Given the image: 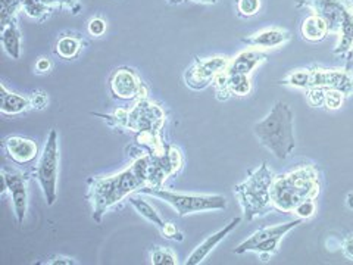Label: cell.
Returning a JSON list of instances; mask_svg holds the SVG:
<instances>
[{
  "label": "cell",
  "mask_w": 353,
  "mask_h": 265,
  "mask_svg": "<svg viewBox=\"0 0 353 265\" xmlns=\"http://www.w3.org/2000/svg\"><path fill=\"white\" fill-rule=\"evenodd\" d=\"M300 34H302L304 40L309 43H318L328 36V27L326 21L321 16L310 14L304 19L302 25H300Z\"/></svg>",
  "instance_id": "obj_21"
},
{
  "label": "cell",
  "mask_w": 353,
  "mask_h": 265,
  "mask_svg": "<svg viewBox=\"0 0 353 265\" xmlns=\"http://www.w3.org/2000/svg\"><path fill=\"white\" fill-rule=\"evenodd\" d=\"M137 193L150 195L168 203L179 217L196 212L223 211L227 208V199L223 195H187V193L172 192L165 187H143Z\"/></svg>",
  "instance_id": "obj_7"
},
{
  "label": "cell",
  "mask_w": 353,
  "mask_h": 265,
  "mask_svg": "<svg viewBox=\"0 0 353 265\" xmlns=\"http://www.w3.org/2000/svg\"><path fill=\"white\" fill-rule=\"evenodd\" d=\"M326 91L327 89L314 87L306 90V102L312 108H324L326 105Z\"/></svg>",
  "instance_id": "obj_30"
},
{
  "label": "cell",
  "mask_w": 353,
  "mask_h": 265,
  "mask_svg": "<svg viewBox=\"0 0 353 265\" xmlns=\"http://www.w3.org/2000/svg\"><path fill=\"white\" fill-rule=\"evenodd\" d=\"M283 86H290L296 89H333L339 90L346 97L353 96V73L349 68H321L310 67L295 69L288 73L282 81Z\"/></svg>",
  "instance_id": "obj_6"
},
{
  "label": "cell",
  "mask_w": 353,
  "mask_h": 265,
  "mask_svg": "<svg viewBox=\"0 0 353 265\" xmlns=\"http://www.w3.org/2000/svg\"><path fill=\"white\" fill-rule=\"evenodd\" d=\"M315 211H317L315 202L314 200H305V202H302V203H300V205H297L295 208L293 214H295L297 218L308 220V218H310V217L314 216Z\"/></svg>",
  "instance_id": "obj_31"
},
{
  "label": "cell",
  "mask_w": 353,
  "mask_h": 265,
  "mask_svg": "<svg viewBox=\"0 0 353 265\" xmlns=\"http://www.w3.org/2000/svg\"><path fill=\"white\" fill-rule=\"evenodd\" d=\"M162 236L165 239H171V240H179V242H183L184 236L183 233L175 227L174 222H167V226H165V229L161 231Z\"/></svg>",
  "instance_id": "obj_33"
},
{
  "label": "cell",
  "mask_w": 353,
  "mask_h": 265,
  "mask_svg": "<svg viewBox=\"0 0 353 265\" xmlns=\"http://www.w3.org/2000/svg\"><path fill=\"white\" fill-rule=\"evenodd\" d=\"M152 264L153 265H176L179 264V258L172 249L163 248V246H157L152 251Z\"/></svg>",
  "instance_id": "obj_26"
},
{
  "label": "cell",
  "mask_w": 353,
  "mask_h": 265,
  "mask_svg": "<svg viewBox=\"0 0 353 265\" xmlns=\"http://www.w3.org/2000/svg\"><path fill=\"white\" fill-rule=\"evenodd\" d=\"M266 59L268 54L264 52V50L249 47L246 50H242L237 56L231 58V62L225 69V73L251 76L259 65H262L265 62Z\"/></svg>",
  "instance_id": "obj_19"
},
{
  "label": "cell",
  "mask_w": 353,
  "mask_h": 265,
  "mask_svg": "<svg viewBox=\"0 0 353 265\" xmlns=\"http://www.w3.org/2000/svg\"><path fill=\"white\" fill-rule=\"evenodd\" d=\"M3 148L6 155L18 165L31 164L38 157V145L27 137L9 136L3 140Z\"/></svg>",
  "instance_id": "obj_17"
},
{
  "label": "cell",
  "mask_w": 353,
  "mask_h": 265,
  "mask_svg": "<svg viewBox=\"0 0 353 265\" xmlns=\"http://www.w3.org/2000/svg\"><path fill=\"white\" fill-rule=\"evenodd\" d=\"M34 109L33 95L23 96L9 91L5 84H0V112L3 115H19Z\"/></svg>",
  "instance_id": "obj_20"
},
{
  "label": "cell",
  "mask_w": 353,
  "mask_h": 265,
  "mask_svg": "<svg viewBox=\"0 0 353 265\" xmlns=\"http://www.w3.org/2000/svg\"><path fill=\"white\" fill-rule=\"evenodd\" d=\"M170 3H183V2H185V0H168Z\"/></svg>",
  "instance_id": "obj_40"
},
{
  "label": "cell",
  "mask_w": 353,
  "mask_h": 265,
  "mask_svg": "<svg viewBox=\"0 0 353 265\" xmlns=\"http://www.w3.org/2000/svg\"><path fill=\"white\" fill-rule=\"evenodd\" d=\"M346 205H348L349 209L353 211V190L348 193V196H346Z\"/></svg>",
  "instance_id": "obj_38"
},
{
  "label": "cell",
  "mask_w": 353,
  "mask_h": 265,
  "mask_svg": "<svg viewBox=\"0 0 353 265\" xmlns=\"http://www.w3.org/2000/svg\"><path fill=\"white\" fill-rule=\"evenodd\" d=\"M82 47H84V40H82L81 36L65 34L58 38L55 45V54L62 59L72 60L80 56Z\"/></svg>",
  "instance_id": "obj_22"
},
{
  "label": "cell",
  "mask_w": 353,
  "mask_h": 265,
  "mask_svg": "<svg viewBox=\"0 0 353 265\" xmlns=\"http://www.w3.org/2000/svg\"><path fill=\"white\" fill-rule=\"evenodd\" d=\"M348 97L341 93L339 90H333V89H327L326 91V105L324 108L330 109V111H336L343 106L345 100Z\"/></svg>",
  "instance_id": "obj_29"
},
{
  "label": "cell",
  "mask_w": 353,
  "mask_h": 265,
  "mask_svg": "<svg viewBox=\"0 0 353 265\" xmlns=\"http://www.w3.org/2000/svg\"><path fill=\"white\" fill-rule=\"evenodd\" d=\"M321 193V172L314 164H304L286 174L275 176L271 186L274 211L293 214L305 200H315Z\"/></svg>",
  "instance_id": "obj_3"
},
{
  "label": "cell",
  "mask_w": 353,
  "mask_h": 265,
  "mask_svg": "<svg viewBox=\"0 0 353 265\" xmlns=\"http://www.w3.org/2000/svg\"><path fill=\"white\" fill-rule=\"evenodd\" d=\"M275 178L273 170L262 162L249 177L234 186V195L240 203L243 216L247 221L265 217L274 211L271 200V186Z\"/></svg>",
  "instance_id": "obj_5"
},
{
  "label": "cell",
  "mask_w": 353,
  "mask_h": 265,
  "mask_svg": "<svg viewBox=\"0 0 353 265\" xmlns=\"http://www.w3.org/2000/svg\"><path fill=\"white\" fill-rule=\"evenodd\" d=\"M242 222V218L240 217H236V218H233L230 222L227 224V226H224V229H221L220 231H216V233H214V234H211L209 238H206L199 246H197L192 253H190V257L187 258V261H185V265H197V264H201V262H203L206 258H207V255H209L218 244H220L228 234H230L238 224Z\"/></svg>",
  "instance_id": "obj_18"
},
{
  "label": "cell",
  "mask_w": 353,
  "mask_h": 265,
  "mask_svg": "<svg viewBox=\"0 0 353 265\" xmlns=\"http://www.w3.org/2000/svg\"><path fill=\"white\" fill-rule=\"evenodd\" d=\"M47 264L49 265H74L77 262L74 260L67 258V257H55V258H52L50 261H47Z\"/></svg>",
  "instance_id": "obj_37"
},
{
  "label": "cell",
  "mask_w": 353,
  "mask_h": 265,
  "mask_svg": "<svg viewBox=\"0 0 353 265\" xmlns=\"http://www.w3.org/2000/svg\"><path fill=\"white\" fill-rule=\"evenodd\" d=\"M131 164L119 172L105 177H91L87 180L86 199L91 203V218L100 224L103 216L112 207L118 205L124 199H128L133 193L148 186L149 154L143 148L136 150Z\"/></svg>",
  "instance_id": "obj_1"
},
{
  "label": "cell",
  "mask_w": 353,
  "mask_h": 265,
  "mask_svg": "<svg viewBox=\"0 0 353 265\" xmlns=\"http://www.w3.org/2000/svg\"><path fill=\"white\" fill-rule=\"evenodd\" d=\"M89 33L93 36V37H100V36H103L105 34V32H106V23H105V19H102V18H91L90 21H89Z\"/></svg>",
  "instance_id": "obj_32"
},
{
  "label": "cell",
  "mask_w": 353,
  "mask_h": 265,
  "mask_svg": "<svg viewBox=\"0 0 353 265\" xmlns=\"http://www.w3.org/2000/svg\"><path fill=\"white\" fill-rule=\"evenodd\" d=\"M341 252L349 261H353V233L348 234V236L341 242Z\"/></svg>",
  "instance_id": "obj_34"
},
{
  "label": "cell",
  "mask_w": 353,
  "mask_h": 265,
  "mask_svg": "<svg viewBox=\"0 0 353 265\" xmlns=\"http://www.w3.org/2000/svg\"><path fill=\"white\" fill-rule=\"evenodd\" d=\"M91 115L105 119L111 127L127 130L136 135V141L140 148L148 150L150 155L162 154L167 149L163 141V127L167 122L165 111L148 97H140L130 108H119L113 114L91 112Z\"/></svg>",
  "instance_id": "obj_2"
},
{
  "label": "cell",
  "mask_w": 353,
  "mask_h": 265,
  "mask_svg": "<svg viewBox=\"0 0 353 265\" xmlns=\"http://www.w3.org/2000/svg\"><path fill=\"white\" fill-rule=\"evenodd\" d=\"M59 137L58 131L50 130L43 152L38 158L37 165L33 168V177L38 181L43 190L47 207H52L58 199V178H59Z\"/></svg>",
  "instance_id": "obj_8"
},
{
  "label": "cell",
  "mask_w": 353,
  "mask_h": 265,
  "mask_svg": "<svg viewBox=\"0 0 353 265\" xmlns=\"http://www.w3.org/2000/svg\"><path fill=\"white\" fill-rule=\"evenodd\" d=\"M149 157L150 159L146 187H165V181L179 174L184 165L181 150L175 145H168L162 154H149Z\"/></svg>",
  "instance_id": "obj_12"
},
{
  "label": "cell",
  "mask_w": 353,
  "mask_h": 265,
  "mask_svg": "<svg viewBox=\"0 0 353 265\" xmlns=\"http://www.w3.org/2000/svg\"><path fill=\"white\" fill-rule=\"evenodd\" d=\"M0 40H2V46L5 52L12 58L19 59L21 56V30L18 23H10L9 25L3 27L0 32Z\"/></svg>",
  "instance_id": "obj_24"
},
{
  "label": "cell",
  "mask_w": 353,
  "mask_h": 265,
  "mask_svg": "<svg viewBox=\"0 0 353 265\" xmlns=\"http://www.w3.org/2000/svg\"><path fill=\"white\" fill-rule=\"evenodd\" d=\"M212 86L215 89L216 99L220 102H225L233 96H247L252 90V83L249 76L231 74L225 73V71L214 80Z\"/></svg>",
  "instance_id": "obj_15"
},
{
  "label": "cell",
  "mask_w": 353,
  "mask_h": 265,
  "mask_svg": "<svg viewBox=\"0 0 353 265\" xmlns=\"http://www.w3.org/2000/svg\"><path fill=\"white\" fill-rule=\"evenodd\" d=\"M33 177L31 171H21L15 168L2 170V189L0 192H9L15 211V217L19 224L24 222L28 208V183Z\"/></svg>",
  "instance_id": "obj_13"
},
{
  "label": "cell",
  "mask_w": 353,
  "mask_h": 265,
  "mask_svg": "<svg viewBox=\"0 0 353 265\" xmlns=\"http://www.w3.org/2000/svg\"><path fill=\"white\" fill-rule=\"evenodd\" d=\"M23 12L28 18H33L38 23H43L52 15V12H54V9L49 8L43 2H40V0H24Z\"/></svg>",
  "instance_id": "obj_25"
},
{
  "label": "cell",
  "mask_w": 353,
  "mask_h": 265,
  "mask_svg": "<svg viewBox=\"0 0 353 265\" xmlns=\"http://www.w3.org/2000/svg\"><path fill=\"white\" fill-rule=\"evenodd\" d=\"M297 9H310L328 27V34L340 36L345 19L353 11V0H296Z\"/></svg>",
  "instance_id": "obj_10"
},
{
  "label": "cell",
  "mask_w": 353,
  "mask_h": 265,
  "mask_svg": "<svg viewBox=\"0 0 353 265\" xmlns=\"http://www.w3.org/2000/svg\"><path fill=\"white\" fill-rule=\"evenodd\" d=\"M45 5H47L49 8L55 9H62V11H68L71 14L77 15L81 11V5L78 0H40Z\"/></svg>",
  "instance_id": "obj_28"
},
{
  "label": "cell",
  "mask_w": 353,
  "mask_h": 265,
  "mask_svg": "<svg viewBox=\"0 0 353 265\" xmlns=\"http://www.w3.org/2000/svg\"><path fill=\"white\" fill-rule=\"evenodd\" d=\"M128 202L143 218H146L148 221L153 222L155 226L159 229V231H162L165 229V226H167V221L161 217V214L157 211V208L150 205L148 200L140 198V193H133V195H130Z\"/></svg>",
  "instance_id": "obj_23"
},
{
  "label": "cell",
  "mask_w": 353,
  "mask_h": 265,
  "mask_svg": "<svg viewBox=\"0 0 353 265\" xmlns=\"http://www.w3.org/2000/svg\"><path fill=\"white\" fill-rule=\"evenodd\" d=\"M236 11L240 18L255 16L261 11V0H237Z\"/></svg>",
  "instance_id": "obj_27"
},
{
  "label": "cell",
  "mask_w": 353,
  "mask_h": 265,
  "mask_svg": "<svg viewBox=\"0 0 353 265\" xmlns=\"http://www.w3.org/2000/svg\"><path fill=\"white\" fill-rule=\"evenodd\" d=\"M33 102H34V109H45L49 105V96L45 91H37L33 93Z\"/></svg>",
  "instance_id": "obj_35"
},
{
  "label": "cell",
  "mask_w": 353,
  "mask_h": 265,
  "mask_svg": "<svg viewBox=\"0 0 353 265\" xmlns=\"http://www.w3.org/2000/svg\"><path fill=\"white\" fill-rule=\"evenodd\" d=\"M36 69H37V73H40V74L49 73V71L52 69L50 59L49 58H40L36 62Z\"/></svg>",
  "instance_id": "obj_36"
},
{
  "label": "cell",
  "mask_w": 353,
  "mask_h": 265,
  "mask_svg": "<svg viewBox=\"0 0 353 265\" xmlns=\"http://www.w3.org/2000/svg\"><path fill=\"white\" fill-rule=\"evenodd\" d=\"M230 62L231 58L225 55H216L205 59L194 58L193 64L187 68L184 74V81L187 87L197 91L205 90L214 83V80L218 76L224 73L228 65H230Z\"/></svg>",
  "instance_id": "obj_11"
},
{
  "label": "cell",
  "mask_w": 353,
  "mask_h": 265,
  "mask_svg": "<svg viewBox=\"0 0 353 265\" xmlns=\"http://www.w3.org/2000/svg\"><path fill=\"white\" fill-rule=\"evenodd\" d=\"M292 33L287 32L284 28L271 27V28H264L261 32H258L249 37H243L242 43L247 47L258 49V50H273L284 46L292 40Z\"/></svg>",
  "instance_id": "obj_16"
},
{
  "label": "cell",
  "mask_w": 353,
  "mask_h": 265,
  "mask_svg": "<svg viewBox=\"0 0 353 265\" xmlns=\"http://www.w3.org/2000/svg\"><path fill=\"white\" fill-rule=\"evenodd\" d=\"M253 135L277 159H287L296 148L292 108L286 102L278 100L271 112L253 126Z\"/></svg>",
  "instance_id": "obj_4"
},
{
  "label": "cell",
  "mask_w": 353,
  "mask_h": 265,
  "mask_svg": "<svg viewBox=\"0 0 353 265\" xmlns=\"http://www.w3.org/2000/svg\"><path fill=\"white\" fill-rule=\"evenodd\" d=\"M109 90L112 97L121 100H137L149 96V87L143 83L136 71L128 67L113 71L109 77Z\"/></svg>",
  "instance_id": "obj_14"
},
{
  "label": "cell",
  "mask_w": 353,
  "mask_h": 265,
  "mask_svg": "<svg viewBox=\"0 0 353 265\" xmlns=\"http://www.w3.org/2000/svg\"><path fill=\"white\" fill-rule=\"evenodd\" d=\"M192 2L202 3V5H214V3L218 2V0H192Z\"/></svg>",
  "instance_id": "obj_39"
},
{
  "label": "cell",
  "mask_w": 353,
  "mask_h": 265,
  "mask_svg": "<svg viewBox=\"0 0 353 265\" xmlns=\"http://www.w3.org/2000/svg\"><path fill=\"white\" fill-rule=\"evenodd\" d=\"M302 218H296L293 221H287L283 224H277L273 227H265L255 231L251 238H247L233 251L236 255H243L246 252H255L259 255L262 261H268L280 251V242L283 240L287 233L296 229L299 224H302Z\"/></svg>",
  "instance_id": "obj_9"
}]
</instances>
